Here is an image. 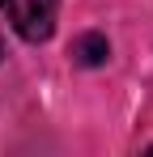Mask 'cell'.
I'll return each instance as SVG.
<instances>
[{
  "label": "cell",
  "instance_id": "cell-1",
  "mask_svg": "<svg viewBox=\"0 0 153 157\" xmlns=\"http://www.w3.org/2000/svg\"><path fill=\"white\" fill-rule=\"evenodd\" d=\"M0 13H4V21L17 30L26 43H43L55 30L60 0H0Z\"/></svg>",
  "mask_w": 153,
  "mask_h": 157
},
{
  "label": "cell",
  "instance_id": "cell-2",
  "mask_svg": "<svg viewBox=\"0 0 153 157\" xmlns=\"http://www.w3.org/2000/svg\"><path fill=\"white\" fill-rule=\"evenodd\" d=\"M102 55H106V38H98V34H85L76 43V59L81 64H102Z\"/></svg>",
  "mask_w": 153,
  "mask_h": 157
}]
</instances>
